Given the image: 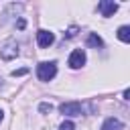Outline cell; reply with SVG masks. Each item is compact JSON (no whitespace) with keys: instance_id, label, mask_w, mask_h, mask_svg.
<instances>
[{"instance_id":"obj_1","label":"cell","mask_w":130,"mask_h":130,"mask_svg":"<svg viewBox=\"0 0 130 130\" xmlns=\"http://www.w3.org/2000/svg\"><path fill=\"white\" fill-rule=\"evenodd\" d=\"M55 73H57V63L55 61H45L37 67V75H39L41 81H51L55 77Z\"/></svg>"},{"instance_id":"obj_2","label":"cell","mask_w":130,"mask_h":130,"mask_svg":"<svg viewBox=\"0 0 130 130\" xmlns=\"http://www.w3.org/2000/svg\"><path fill=\"white\" fill-rule=\"evenodd\" d=\"M18 55V45H16V41H6L4 45H2V49H0V57L2 59H6V61H10V59H14Z\"/></svg>"},{"instance_id":"obj_3","label":"cell","mask_w":130,"mask_h":130,"mask_svg":"<svg viewBox=\"0 0 130 130\" xmlns=\"http://www.w3.org/2000/svg\"><path fill=\"white\" fill-rule=\"evenodd\" d=\"M59 112H61L63 116H81L83 108H81L79 102H65V104L59 106Z\"/></svg>"},{"instance_id":"obj_4","label":"cell","mask_w":130,"mask_h":130,"mask_svg":"<svg viewBox=\"0 0 130 130\" xmlns=\"http://www.w3.org/2000/svg\"><path fill=\"white\" fill-rule=\"evenodd\" d=\"M53 41H55V35H53L51 30H39V32H37V45H39L41 49L51 47Z\"/></svg>"},{"instance_id":"obj_5","label":"cell","mask_w":130,"mask_h":130,"mask_svg":"<svg viewBox=\"0 0 130 130\" xmlns=\"http://www.w3.org/2000/svg\"><path fill=\"white\" fill-rule=\"evenodd\" d=\"M83 63H85V53H83V49H75V51L69 55V67H71V69H79Z\"/></svg>"},{"instance_id":"obj_6","label":"cell","mask_w":130,"mask_h":130,"mask_svg":"<svg viewBox=\"0 0 130 130\" xmlns=\"http://www.w3.org/2000/svg\"><path fill=\"white\" fill-rule=\"evenodd\" d=\"M98 10L102 12V16H112L118 10V4L110 2V0H102V2H98Z\"/></svg>"},{"instance_id":"obj_7","label":"cell","mask_w":130,"mask_h":130,"mask_svg":"<svg viewBox=\"0 0 130 130\" xmlns=\"http://www.w3.org/2000/svg\"><path fill=\"white\" fill-rule=\"evenodd\" d=\"M122 122L118 120V118H108L104 124H102V130H122Z\"/></svg>"},{"instance_id":"obj_8","label":"cell","mask_w":130,"mask_h":130,"mask_svg":"<svg viewBox=\"0 0 130 130\" xmlns=\"http://www.w3.org/2000/svg\"><path fill=\"white\" fill-rule=\"evenodd\" d=\"M118 39H120L122 43H128V41H130V26H126V24L120 26V28H118Z\"/></svg>"},{"instance_id":"obj_9","label":"cell","mask_w":130,"mask_h":130,"mask_svg":"<svg viewBox=\"0 0 130 130\" xmlns=\"http://www.w3.org/2000/svg\"><path fill=\"white\" fill-rule=\"evenodd\" d=\"M87 45H89V47H95V49H98V47H102V45H104V41H102V39L98 37V32H91V35L87 37Z\"/></svg>"},{"instance_id":"obj_10","label":"cell","mask_w":130,"mask_h":130,"mask_svg":"<svg viewBox=\"0 0 130 130\" xmlns=\"http://www.w3.org/2000/svg\"><path fill=\"white\" fill-rule=\"evenodd\" d=\"M51 110H53V106H51V104H47V102H43V104L39 106V112H41V114H49Z\"/></svg>"},{"instance_id":"obj_11","label":"cell","mask_w":130,"mask_h":130,"mask_svg":"<svg viewBox=\"0 0 130 130\" xmlns=\"http://www.w3.org/2000/svg\"><path fill=\"white\" fill-rule=\"evenodd\" d=\"M59 130H75V126H73V122H69V120H65L61 126H59Z\"/></svg>"},{"instance_id":"obj_12","label":"cell","mask_w":130,"mask_h":130,"mask_svg":"<svg viewBox=\"0 0 130 130\" xmlns=\"http://www.w3.org/2000/svg\"><path fill=\"white\" fill-rule=\"evenodd\" d=\"M75 35H77V26H71V28L67 30V35H65V37H67V39H71V37H75Z\"/></svg>"},{"instance_id":"obj_13","label":"cell","mask_w":130,"mask_h":130,"mask_svg":"<svg viewBox=\"0 0 130 130\" xmlns=\"http://www.w3.org/2000/svg\"><path fill=\"white\" fill-rule=\"evenodd\" d=\"M24 73H28V69L26 67H22V69H16V71H12V75L16 77V75H24Z\"/></svg>"},{"instance_id":"obj_14","label":"cell","mask_w":130,"mask_h":130,"mask_svg":"<svg viewBox=\"0 0 130 130\" xmlns=\"http://www.w3.org/2000/svg\"><path fill=\"white\" fill-rule=\"evenodd\" d=\"M24 24H26V22H24V18H20V20H18V28H24Z\"/></svg>"},{"instance_id":"obj_15","label":"cell","mask_w":130,"mask_h":130,"mask_svg":"<svg viewBox=\"0 0 130 130\" xmlns=\"http://www.w3.org/2000/svg\"><path fill=\"white\" fill-rule=\"evenodd\" d=\"M2 118H4V112H2V110H0V122H2Z\"/></svg>"}]
</instances>
